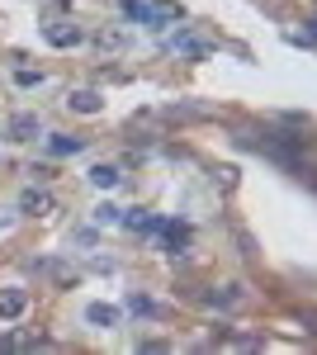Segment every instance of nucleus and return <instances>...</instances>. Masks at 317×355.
Wrapping results in <instances>:
<instances>
[{
    "label": "nucleus",
    "mask_w": 317,
    "mask_h": 355,
    "mask_svg": "<svg viewBox=\"0 0 317 355\" xmlns=\"http://www.w3.org/2000/svg\"><path fill=\"white\" fill-rule=\"evenodd\" d=\"M100 43H105V48H123V33H114V28H105V33H100Z\"/></svg>",
    "instance_id": "dca6fc26"
},
{
    "label": "nucleus",
    "mask_w": 317,
    "mask_h": 355,
    "mask_svg": "<svg viewBox=\"0 0 317 355\" xmlns=\"http://www.w3.org/2000/svg\"><path fill=\"white\" fill-rule=\"evenodd\" d=\"M119 180H123V171H119V166H109V162H100L95 171H90V185H100V190H114Z\"/></svg>",
    "instance_id": "9d476101"
},
{
    "label": "nucleus",
    "mask_w": 317,
    "mask_h": 355,
    "mask_svg": "<svg viewBox=\"0 0 317 355\" xmlns=\"http://www.w3.org/2000/svg\"><path fill=\"white\" fill-rule=\"evenodd\" d=\"M24 313H28V289H0V318L5 322H15Z\"/></svg>",
    "instance_id": "7ed1b4c3"
},
{
    "label": "nucleus",
    "mask_w": 317,
    "mask_h": 355,
    "mask_svg": "<svg viewBox=\"0 0 317 355\" xmlns=\"http://www.w3.org/2000/svg\"><path fill=\"white\" fill-rule=\"evenodd\" d=\"M114 223H123V209L119 204H100L95 209V227H114Z\"/></svg>",
    "instance_id": "4468645a"
},
{
    "label": "nucleus",
    "mask_w": 317,
    "mask_h": 355,
    "mask_svg": "<svg viewBox=\"0 0 317 355\" xmlns=\"http://www.w3.org/2000/svg\"><path fill=\"white\" fill-rule=\"evenodd\" d=\"M85 318H90L95 327H114V322H119V308H109V303H90Z\"/></svg>",
    "instance_id": "ddd939ff"
},
{
    "label": "nucleus",
    "mask_w": 317,
    "mask_h": 355,
    "mask_svg": "<svg viewBox=\"0 0 317 355\" xmlns=\"http://www.w3.org/2000/svg\"><path fill=\"white\" fill-rule=\"evenodd\" d=\"M100 105H105V100H100L95 90H71V95H67V110H76V114H100Z\"/></svg>",
    "instance_id": "423d86ee"
},
{
    "label": "nucleus",
    "mask_w": 317,
    "mask_h": 355,
    "mask_svg": "<svg viewBox=\"0 0 317 355\" xmlns=\"http://www.w3.org/2000/svg\"><path fill=\"white\" fill-rule=\"evenodd\" d=\"M10 137H15V142H33V137H38V119H33V114H15V119H10Z\"/></svg>",
    "instance_id": "0eeeda50"
},
{
    "label": "nucleus",
    "mask_w": 317,
    "mask_h": 355,
    "mask_svg": "<svg viewBox=\"0 0 317 355\" xmlns=\"http://www.w3.org/2000/svg\"><path fill=\"white\" fill-rule=\"evenodd\" d=\"M48 147H53V157H76L80 147H85V137H71V133H57L53 142H48Z\"/></svg>",
    "instance_id": "f8f14e48"
},
{
    "label": "nucleus",
    "mask_w": 317,
    "mask_h": 355,
    "mask_svg": "<svg viewBox=\"0 0 317 355\" xmlns=\"http://www.w3.org/2000/svg\"><path fill=\"white\" fill-rule=\"evenodd\" d=\"M157 237L166 242V251H185L189 246V223H180V218H166L157 227Z\"/></svg>",
    "instance_id": "f03ea898"
},
{
    "label": "nucleus",
    "mask_w": 317,
    "mask_h": 355,
    "mask_svg": "<svg viewBox=\"0 0 317 355\" xmlns=\"http://www.w3.org/2000/svg\"><path fill=\"white\" fill-rule=\"evenodd\" d=\"M19 214H28V218H43V214H53V199L38 190H28L24 199H19Z\"/></svg>",
    "instance_id": "6e6552de"
},
{
    "label": "nucleus",
    "mask_w": 317,
    "mask_h": 355,
    "mask_svg": "<svg viewBox=\"0 0 317 355\" xmlns=\"http://www.w3.org/2000/svg\"><path fill=\"white\" fill-rule=\"evenodd\" d=\"M15 85H19V90H33V85H43V71L24 67V71H15Z\"/></svg>",
    "instance_id": "2eb2a0df"
},
{
    "label": "nucleus",
    "mask_w": 317,
    "mask_h": 355,
    "mask_svg": "<svg viewBox=\"0 0 317 355\" xmlns=\"http://www.w3.org/2000/svg\"><path fill=\"white\" fill-rule=\"evenodd\" d=\"M123 223H128L132 232H157V227H161V218H157V214H147V209H132V214H123Z\"/></svg>",
    "instance_id": "9b49d317"
},
{
    "label": "nucleus",
    "mask_w": 317,
    "mask_h": 355,
    "mask_svg": "<svg viewBox=\"0 0 317 355\" xmlns=\"http://www.w3.org/2000/svg\"><path fill=\"white\" fill-rule=\"evenodd\" d=\"M204 299H209V308H218V313H223V308H237L241 303V284H218V289H209Z\"/></svg>",
    "instance_id": "39448f33"
},
{
    "label": "nucleus",
    "mask_w": 317,
    "mask_h": 355,
    "mask_svg": "<svg viewBox=\"0 0 317 355\" xmlns=\"http://www.w3.org/2000/svg\"><path fill=\"white\" fill-rule=\"evenodd\" d=\"M43 38H48L53 48H76V43H80V24H67V19H57V24L43 28Z\"/></svg>",
    "instance_id": "20e7f679"
},
{
    "label": "nucleus",
    "mask_w": 317,
    "mask_h": 355,
    "mask_svg": "<svg viewBox=\"0 0 317 355\" xmlns=\"http://www.w3.org/2000/svg\"><path fill=\"white\" fill-rule=\"evenodd\" d=\"M175 19H180V5H175V0H152V5L142 10V24L147 28H171Z\"/></svg>",
    "instance_id": "f257e3e1"
},
{
    "label": "nucleus",
    "mask_w": 317,
    "mask_h": 355,
    "mask_svg": "<svg viewBox=\"0 0 317 355\" xmlns=\"http://www.w3.org/2000/svg\"><path fill=\"white\" fill-rule=\"evenodd\" d=\"M171 53H180V57H209V43H199V38H189V33H175V38H171Z\"/></svg>",
    "instance_id": "1a4fd4ad"
},
{
    "label": "nucleus",
    "mask_w": 317,
    "mask_h": 355,
    "mask_svg": "<svg viewBox=\"0 0 317 355\" xmlns=\"http://www.w3.org/2000/svg\"><path fill=\"white\" fill-rule=\"evenodd\" d=\"M5 223H10V214H5V209H0V227H5Z\"/></svg>",
    "instance_id": "f3484780"
}]
</instances>
